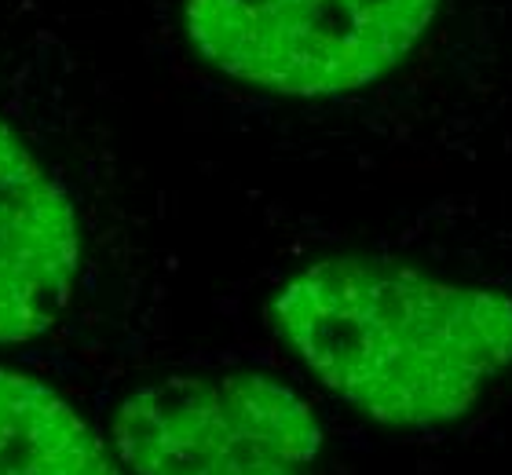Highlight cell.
<instances>
[{
  "instance_id": "277c9868",
  "label": "cell",
  "mask_w": 512,
  "mask_h": 475,
  "mask_svg": "<svg viewBox=\"0 0 512 475\" xmlns=\"http://www.w3.org/2000/svg\"><path fill=\"white\" fill-rule=\"evenodd\" d=\"M99 421L132 475H319L326 424L267 370H172L99 399Z\"/></svg>"
},
{
  "instance_id": "5b68a950",
  "label": "cell",
  "mask_w": 512,
  "mask_h": 475,
  "mask_svg": "<svg viewBox=\"0 0 512 475\" xmlns=\"http://www.w3.org/2000/svg\"><path fill=\"white\" fill-rule=\"evenodd\" d=\"M0 475H132L99 413L44 373L0 359Z\"/></svg>"
},
{
  "instance_id": "6da1fadb",
  "label": "cell",
  "mask_w": 512,
  "mask_h": 475,
  "mask_svg": "<svg viewBox=\"0 0 512 475\" xmlns=\"http://www.w3.org/2000/svg\"><path fill=\"white\" fill-rule=\"evenodd\" d=\"M187 85L392 158L512 147V0H154Z\"/></svg>"
},
{
  "instance_id": "3957f363",
  "label": "cell",
  "mask_w": 512,
  "mask_h": 475,
  "mask_svg": "<svg viewBox=\"0 0 512 475\" xmlns=\"http://www.w3.org/2000/svg\"><path fill=\"white\" fill-rule=\"evenodd\" d=\"M88 147L44 95L0 88V359L55 380L99 370L128 333L118 223Z\"/></svg>"
},
{
  "instance_id": "7a4b0ae2",
  "label": "cell",
  "mask_w": 512,
  "mask_h": 475,
  "mask_svg": "<svg viewBox=\"0 0 512 475\" xmlns=\"http://www.w3.org/2000/svg\"><path fill=\"white\" fill-rule=\"evenodd\" d=\"M264 322L322 395L388 432H447L512 391L509 275L414 253H322L278 278Z\"/></svg>"
}]
</instances>
